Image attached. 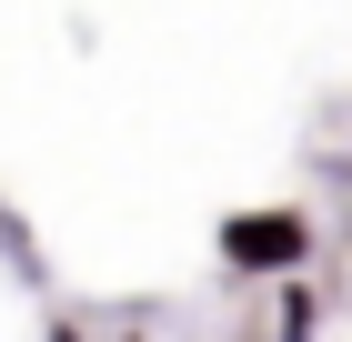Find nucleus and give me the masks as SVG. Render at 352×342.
<instances>
[{
  "instance_id": "1",
  "label": "nucleus",
  "mask_w": 352,
  "mask_h": 342,
  "mask_svg": "<svg viewBox=\"0 0 352 342\" xmlns=\"http://www.w3.org/2000/svg\"><path fill=\"white\" fill-rule=\"evenodd\" d=\"M212 252H221V272H242V282H302L312 252H322V222L302 202H252V211H221Z\"/></svg>"
},
{
  "instance_id": "3",
  "label": "nucleus",
  "mask_w": 352,
  "mask_h": 342,
  "mask_svg": "<svg viewBox=\"0 0 352 342\" xmlns=\"http://www.w3.org/2000/svg\"><path fill=\"white\" fill-rule=\"evenodd\" d=\"M41 342H91V332H81L71 312H51V332H41Z\"/></svg>"
},
{
  "instance_id": "2",
  "label": "nucleus",
  "mask_w": 352,
  "mask_h": 342,
  "mask_svg": "<svg viewBox=\"0 0 352 342\" xmlns=\"http://www.w3.org/2000/svg\"><path fill=\"white\" fill-rule=\"evenodd\" d=\"M272 342H322V292L282 282V312H272Z\"/></svg>"
},
{
  "instance_id": "4",
  "label": "nucleus",
  "mask_w": 352,
  "mask_h": 342,
  "mask_svg": "<svg viewBox=\"0 0 352 342\" xmlns=\"http://www.w3.org/2000/svg\"><path fill=\"white\" fill-rule=\"evenodd\" d=\"M121 342H151V332H141V322H131V332H121Z\"/></svg>"
}]
</instances>
